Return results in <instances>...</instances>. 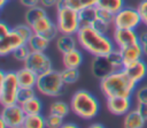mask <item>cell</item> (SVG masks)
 Instances as JSON below:
<instances>
[{
	"mask_svg": "<svg viewBox=\"0 0 147 128\" xmlns=\"http://www.w3.org/2000/svg\"><path fill=\"white\" fill-rule=\"evenodd\" d=\"M76 36L79 46L93 57L107 55L116 48L114 40L107 33H102L93 27H80Z\"/></svg>",
	"mask_w": 147,
	"mask_h": 128,
	"instance_id": "obj_1",
	"label": "cell"
},
{
	"mask_svg": "<svg viewBox=\"0 0 147 128\" xmlns=\"http://www.w3.org/2000/svg\"><path fill=\"white\" fill-rule=\"evenodd\" d=\"M137 82L123 69L115 70L107 77L100 80V90L107 97H131L137 90Z\"/></svg>",
	"mask_w": 147,
	"mask_h": 128,
	"instance_id": "obj_2",
	"label": "cell"
},
{
	"mask_svg": "<svg viewBox=\"0 0 147 128\" xmlns=\"http://www.w3.org/2000/svg\"><path fill=\"white\" fill-rule=\"evenodd\" d=\"M71 111L84 120H92L100 111V103L94 95L87 90H78L70 100Z\"/></svg>",
	"mask_w": 147,
	"mask_h": 128,
	"instance_id": "obj_3",
	"label": "cell"
},
{
	"mask_svg": "<svg viewBox=\"0 0 147 128\" xmlns=\"http://www.w3.org/2000/svg\"><path fill=\"white\" fill-rule=\"evenodd\" d=\"M64 82L61 77V71L49 70L38 76L36 89L39 93L48 97H59L63 92Z\"/></svg>",
	"mask_w": 147,
	"mask_h": 128,
	"instance_id": "obj_4",
	"label": "cell"
},
{
	"mask_svg": "<svg viewBox=\"0 0 147 128\" xmlns=\"http://www.w3.org/2000/svg\"><path fill=\"white\" fill-rule=\"evenodd\" d=\"M20 88L16 71H0V101L2 106L17 103Z\"/></svg>",
	"mask_w": 147,
	"mask_h": 128,
	"instance_id": "obj_5",
	"label": "cell"
},
{
	"mask_svg": "<svg viewBox=\"0 0 147 128\" xmlns=\"http://www.w3.org/2000/svg\"><path fill=\"white\" fill-rule=\"evenodd\" d=\"M56 25L60 30V33L77 35L78 30L80 29L78 10L69 7L56 9Z\"/></svg>",
	"mask_w": 147,
	"mask_h": 128,
	"instance_id": "obj_6",
	"label": "cell"
},
{
	"mask_svg": "<svg viewBox=\"0 0 147 128\" xmlns=\"http://www.w3.org/2000/svg\"><path fill=\"white\" fill-rule=\"evenodd\" d=\"M25 116H26V114H25L22 105L18 103L3 106L1 114H0V126L2 128H5V127H9V128L23 127Z\"/></svg>",
	"mask_w": 147,
	"mask_h": 128,
	"instance_id": "obj_7",
	"label": "cell"
},
{
	"mask_svg": "<svg viewBox=\"0 0 147 128\" xmlns=\"http://www.w3.org/2000/svg\"><path fill=\"white\" fill-rule=\"evenodd\" d=\"M141 16L138 8L124 6L114 16V28L119 29H137L141 24Z\"/></svg>",
	"mask_w": 147,
	"mask_h": 128,
	"instance_id": "obj_8",
	"label": "cell"
},
{
	"mask_svg": "<svg viewBox=\"0 0 147 128\" xmlns=\"http://www.w3.org/2000/svg\"><path fill=\"white\" fill-rule=\"evenodd\" d=\"M24 67L33 70L38 76L53 69L52 60L44 52H32L23 62Z\"/></svg>",
	"mask_w": 147,
	"mask_h": 128,
	"instance_id": "obj_9",
	"label": "cell"
},
{
	"mask_svg": "<svg viewBox=\"0 0 147 128\" xmlns=\"http://www.w3.org/2000/svg\"><path fill=\"white\" fill-rule=\"evenodd\" d=\"M25 43L26 40L15 30V28H13L7 35L0 37V55L6 57L8 54H11L14 50Z\"/></svg>",
	"mask_w": 147,
	"mask_h": 128,
	"instance_id": "obj_10",
	"label": "cell"
},
{
	"mask_svg": "<svg viewBox=\"0 0 147 128\" xmlns=\"http://www.w3.org/2000/svg\"><path fill=\"white\" fill-rule=\"evenodd\" d=\"M115 70L116 69L114 68L113 63L110 62L108 55H96L93 58V60L91 62L92 75L98 80H102V78L107 77Z\"/></svg>",
	"mask_w": 147,
	"mask_h": 128,
	"instance_id": "obj_11",
	"label": "cell"
},
{
	"mask_svg": "<svg viewBox=\"0 0 147 128\" xmlns=\"http://www.w3.org/2000/svg\"><path fill=\"white\" fill-rule=\"evenodd\" d=\"M113 40L118 48H123L139 43V35L134 29L115 28L113 33Z\"/></svg>",
	"mask_w": 147,
	"mask_h": 128,
	"instance_id": "obj_12",
	"label": "cell"
},
{
	"mask_svg": "<svg viewBox=\"0 0 147 128\" xmlns=\"http://www.w3.org/2000/svg\"><path fill=\"white\" fill-rule=\"evenodd\" d=\"M131 97L113 96L107 97V110L114 115H125L131 110Z\"/></svg>",
	"mask_w": 147,
	"mask_h": 128,
	"instance_id": "obj_13",
	"label": "cell"
},
{
	"mask_svg": "<svg viewBox=\"0 0 147 128\" xmlns=\"http://www.w3.org/2000/svg\"><path fill=\"white\" fill-rule=\"evenodd\" d=\"M122 69L130 77H132L137 83L141 82L147 76V63L142 59L126 63V65H124V67Z\"/></svg>",
	"mask_w": 147,
	"mask_h": 128,
	"instance_id": "obj_14",
	"label": "cell"
},
{
	"mask_svg": "<svg viewBox=\"0 0 147 128\" xmlns=\"http://www.w3.org/2000/svg\"><path fill=\"white\" fill-rule=\"evenodd\" d=\"M77 45H79V44H78L77 36L75 37V35H71V33H60L57 36V38H56V48L62 54L77 48Z\"/></svg>",
	"mask_w": 147,
	"mask_h": 128,
	"instance_id": "obj_15",
	"label": "cell"
},
{
	"mask_svg": "<svg viewBox=\"0 0 147 128\" xmlns=\"http://www.w3.org/2000/svg\"><path fill=\"white\" fill-rule=\"evenodd\" d=\"M16 75H17L20 86L36 88V84L38 81V75L33 70H31L26 67H23L16 71Z\"/></svg>",
	"mask_w": 147,
	"mask_h": 128,
	"instance_id": "obj_16",
	"label": "cell"
},
{
	"mask_svg": "<svg viewBox=\"0 0 147 128\" xmlns=\"http://www.w3.org/2000/svg\"><path fill=\"white\" fill-rule=\"evenodd\" d=\"M83 61H84L83 53L78 48H75L72 51L62 54V63L67 68H79Z\"/></svg>",
	"mask_w": 147,
	"mask_h": 128,
	"instance_id": "obj_17",
	"label": "cell"
},
{
	"mask_svg": "<svg viewBox=\"0 0 147 128\" xmlns=\"http://www.w3.org/2000/svg\"><path fill=\"white\" fill-rule=\"evenodd\" d=\"M119 50H121L122 55H123L124 65L133 62V61L139 60V59H142V55H145L144 51H142V47H141V45L139 43L133 44V45L127 46V47L119 48Z\"/></svg>",
	"mask_w": 147,
	"mask_h": 128,
	"instance_id": "obj_18",
	"label": "cell"
},
{
	"mask_svg": "<svg viewBox=\"0 0 147 128\" xmlns=\"http://www.w3.org/2000/svg\"><path fill=\"white\" fill-rule=\"evenodd\" d=\"M99 0H57L56 2V9L63 8V7H69L75 10H80L83 8L87 7H95L98 6Z\"/></svg>",
	"mask_w": 147,
	"mask_h": 128,
	"instance_id": "obj_19",
	"label": "cell"
},
{
	"mask_svg": "<svg viewBox=\"0 0 147 128\" xmlns=\"http://www.w3.org/2000/svg\"><path fill=\"white\" fill-rule=\"evenodd\" d=\"M145 123H146V120L142 118V115L138 112L137 108L130 110L124 115L123 126L125 128H142Z\"/></svg>",
	"mask_w": 147,
	"mask_h": 128,
	"instance_id": "obj_20",
	"label": "cell"
},
{
	"mask_svg": "<svg viewBox=\"0 0 147 128\" xmlns=\"http://www.w3.org/2000/svg\"><path fill=\"white\" fill-rule=\"evenodd\" d=\"M49 40L47 38H45L40 33H34L30 37V39L28 40V45L30 47V50L32 52H45L46 48L49 45Z\"/></svg>",
	"mask_w": 147,
	"mask_h": 128,
	"instance_id": "obj_21",
	"label": "cell"
},
{
	"mask_svg": "<svg viewBox=\"0 0 147 128\" xmlns=\"http://www.w3.org/2000/svg\"><path fill=\"white\" fill-rule=\"evenodd\" d=\"M46 15H47V12H46L45 7H42L41 5H37V6L28 8V10L25 12V15H24V21L26 24L32 25L36 21H38L39 18H41Z\"/></svg>",
	"mask_w": 147,
	"mask_h": 128,
	"instance_id": "obj_22",
	"label": "cell"
},
{
	"mask_svg": "<svg viewBox=\"0 0 147 128\" xmlns=\"http://www.w3.org/2000/svg\"><path fill=\"white\" fill-rule=\"evenodd\" d=\"M80 27H92L93 22L96 20V6L83 8L78 12Z\"/></svg>",
	"mask_w": 147,
	"mask_h": 128,
	"instance_id": "obj_23",
	"label": "cell"
},
{
	"mask_svg": "<svg viewBox=\"0 0 147 128\" xmlns=\"http://www.w3.org/2000/svg\"><path fill=\"white\" fill-rule=\"evenodd\" d=\"M21 105H22V107H23V110H24L26 115H29V114H38V113H41V111H42V103L37 96L32 97L31 99L24 101Z\"/></svg>",
	"mask_w": 147,
	"mask_h": 128,
	"instance_id": "obj_24",
	"label": "cell"
},
{
	"mask_svg": "<svg viewBox=\"0 0 147 128\" xmlns=\"http://www.w3.org/2000/svg\"><path fill=\"white\" fill-rule=\"evenodd\" d=\"M24 128H44L46 127V118L41 114H29L24 120Z\"/></svg>",
	"mask_w": 147,
	"mask_h": 128,
	"instance_id": "obj_25",
	"label": "cell"
},
{
	"mask_svg": "<svg viewBox=\"0 0 147 128\" xmlns=\"http://www.w3.org/2000/svg\"><path fill=\"white\" fill-rule=\"evenodd\" d=\"M70 110H71V107L67 103H64L62 100H55L49 106V113L59 115V116H62V118H65L69 114Z\"/></svg>",
	"mask_w": 147,
	"mask_h": 128,
	"instance_id": "obj_26",
	"label": "cell"
},
{
	"mask_svg": "<svg viewBox=\"0 0 147 128\" xmlns=\"http://www.w3.org/2000/svg\"><path fill=\"white\" fill-rule=\"evenodd\" d=\"M53 24H54V22L49 18L48 15H46V16L39 18L38 21H36V22L31 25V28H32V30H33L34 33H40V35H42V33H44L46 30H48Z\"/></svg>",
	"mask_w": 147,
	"mask_h": 128,
	"instance_id": "obj_27",
	"label": "cell"
},
{
	"mask_svg": "<svg viewBox=\"0 0 147 128\" xmlns=\"http://www.w3.org/2000/svg\"><path fill=\"white\" fill-rule=\"evenodd\" d=\"M98 6L116 14L124 7V0H99Z\"/></svg>",
	"mask_w": 147,
	"mask_h": 128,
	"instance_id": "obj_28",
	"label": "cell"
},
{
	"mask_svg": "<svg viewBox=\"0 0 147 128\" xmlns=\"http://www.w3.org/2000/svg\"><path fill=\"white\" fill-rule=\"evenodd\" d=\"M79 70L78 68H67L64 67L63 70H61V77L64 82V84H74L79 80Z\"/></svg>",
	"mask_w": 147,
	"mask_h": 128,
	"instance_id": "obj_29",
	"label": "cell"
},
{
	"mask_svg": "<svg viewBox=\"0 0 147 128\" xmlns=\"http://www.w3.org/2000/svg\"><path fill=\"white\" fill-rule=\"evenodd\" d=\"M110 62L113 63L114 68L116 70H119L124 67V60H123V55H122V52L121 50L117 47V48H114L109 54H107Z\"/></svg>",
	"mask_w": 147,
	"mask_h": 128,
	"instance_id": "obj_30",
	"label": "cell"
},
{
	"mask_svg": "<svg viewBox=\"0 0 147 128\" xmlns=\"http://www.w3.org/2000/svg\"><path fill=\"white\" fill-rule=\"evenodd\" d=\"M30 53H31V50H30L29 45L25 43V44L18 46L16 50H14L13 53H11V55H13V58H14L16 61L24 62V61L26 60V58L30 55Z\"/></svg>",
	"mask_w": 147,
	"mask_h": 128,
	"instance_id": "obj_31",
	"label": "cell"
},
{
	"mask_svg": "<svg viewBox=\"0 0 147 128\" xmlns=\"http://www.w3.org/2000/svg\"><path fill=\"white\" fill-rule=\"evenodd\" d=\"M36 96L34 88H28V86H21L17 93V103L23 104L24 101L31 99L32 97Z\"/></svg>",
	"mask_w": 147,
	"mask_h": 128,
	"instance_id": "obj_32",
	"label": "cell"
},
{
	"mask_svg": "<svg viewBox=\"0 0 147 128\" xmlns=\"http://www.w3.org/2000/svg\"><path fill=\"white\" fill-rule=\"evenodd\" d=\"M63 119L64 118H62V116H59V115H55V114L49 113L46 116V127H48V128H59V127H62L63 126Z\"/></svg>",
	"mask_w": 147,
	"mask_h": 128,
	"instance_id": "obj_33",
	"label": "cell"
},
{
	"mask_svg": "<svg viewBox=\"0 0 147 128\" xmlns=\"http://www.w3.org/2000/svg\"><path fill=\"white\" fill-rule=\"evenodd\" d=\"M114 16H115V14H113L111 12H109V10H107V9H105V8H101V7L96 6V17H98V18L103 20V21H106V22L113 24V23H114Z\"/></svg>",
	"mask_w": 147,
	"mask_h": 128,
	"instance_id": "obj_34",
	"label": "cell"
},
{
	"mask_svg": "<svg viewBox=\"0 0 147 128\" xmlns=\"http://www.w3.org/2000/svg\"><path fill=\"white\" fill-rule=\"evenodd\" d=\"M15 30L26 40V43H28V40L30 39V37L33 35V30H32V28H31V25H29V24H18V25H16L15 27Z\"/></svg>",
	"mask_w": 147,
	"mask_h": 128,
	"instance_id": "obj_35",
	"label": "cell"
},
{
	"mask_svg": "<svg viewBox=\"0 0 147 128\" xmlns=\"http://www.w3.org/2000/svg\"><path fill=\"white\" fill-rule=\"evenodd\" d=\"M110 23H108V22H106V21H103V20H100V18H98L96 17V20L93 22V24H92V27L94 28V29H96L98 31H100V32H102V33H108V31H109V29H110Z\"/></svg>",
	"mask_w": 147,
	"mask_h": 128,
	"instance_id": "obj_36",
	"label": "cell"
},
{
	"mask_svg": "<svg viewBox=\"0 0 147 128\" xmlns=\"http://www.w3.org/2000/svg\"><path fill=\"white\" fill-rule=\"evenodd\" d=\"M134 95L137 103H147V85H142L137 89Z\"/></svg>",
	"mask_w": 147,
	"mask_h": 128,
	"instance_id": "obj_37",
	"label": "cell"
},
{
	"mask_svg": "<svg viewBox=\"0 0 147 128\" xmlns=\"http://www.w3.org/2000/svg\"><path fill=\"white\" fill-rule=\"evenodd\" d=\"M137 8H138L139 14H140V16H141V22H142V24L147 27V0L140 1Z\"/></svg>",
	"mask_w": 147,
	"mask_h": 128,
	"instance_id": "obj_38",
	"label": "cell"
},
{
	"mask_svg": "<svg viewBox=\"0 0 147 128\" xmlns=\"http://www.w3.org/2000/svg\"><path fill=\"white\" fill-rule=\"evenodd\" d=\"M139 44L142 47L144 54L147 55V31H142L139 33Z\"/></svg>",
	"mask_w": 147,
	"mask_h": 128,
	"instance_id": "obj_39",
	"label": "cell"
},
{
	"mask_svg": "<svg viewBox=\"0 0 147 128\" xmlns=\"http://www.w3.org/2000/svg\"><path fill=\"white\" fill-rule=\"evenodd\" d=\"M136 108L142 115V118L147 121V103H137V107Z\"/></svg>",
	"mask_w": 147,
	"mask_h": 128,
	"instance_id": "obj_40",
	"label": "cell"
},
{
	"mask_svg": "<svg viewBox=\"0 0 147 128\" xmlns=\"http://www.w3.org/2000/svg\"><path fill=\"white\" fill-rule=\"evenodd\" d=\"M20 2H21L24 7H26V8H30V7L40 5V0H20Z\"/></svg>",
	"mask_w": 147,
	"mask_h": 128,
	"instance_id": "obj_41",
	"label": "cell"
},
{
	"mask_svg": "<svg viewBox=\"0 0 147 128\" xmlns=\"http://www.w3.org/2000/svg\"><path fill=\"white\" fill-rule=\"evenodd\" d=\"M57 0H40V5L45 8H52L56 6Z\"/></svg>",
	"mask_w": 147,
	"mask_h": 128,
	"instance_id": "obj_42",
	"label": "cell"
},
{
	"mask_svg": "<svg viewBox=\"0 0 147 128\" xmlns=\"http://www.w3.org/2000/svg\"><path fill=\"white\" fill-rule=\"evenodd\" d=\"M9 31H10V28H9L3 21H1V22H0V37L7 35Z\"/></svg>",
	"mask_w": 147,
	"mask_h": 128,
	"instance_id": "obj_43",
	"label": "cell"
},
{
	"mask_svg": "<svg viewBox=\"0 0 147 128\" xmlns=\"http://www.w3.org/2000/svg\"><path fill=\"white\" fill-rule=\"evenodd\" d=\"M62 127L63 128H78V125H76L74 122H68V123H63Z\"/></svg>",
	"mask_w": 147,
	"mask_h": 128,
	"instance_id": "obj_44",
	"label": "cell"
},
{
	"mask_svg": "<svg viewBox=\"0 0 147 128\" xmlns=\"http://www.w3.org/2000/svg\"><path fill=\"white\" fill-rule=\"evenodd\" d=\"M90 127H91V128H103L105 126H103L102 123H92Z\"/></svg>",
	"mask_w": 147,
	"mask_h": 128,
	"instance_id": "obj_45",
	"label": "cell"
},
{
	"mask_svg": "<svg viewBox=\"0 0 147 128\" xmlns=\"http://www.w3.org/2000/svg\"><path fill=\"white\" fill-rule=\"evenodd\" d=\"M8 1H9V0H0V8L2 9V8L5 7V5H6Z\"/></svg>",
	"mask_w": 147,
	"mask_h": 128,
	"instance_id": "obj_46",
	"label": "cell"
}]
</instances>
